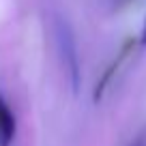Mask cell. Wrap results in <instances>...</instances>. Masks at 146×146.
<instances>
[{
  "label": "cell",
  "instance_id": "1",
  "mask_svg": "<svg viewBox=\"0 0 146 146\" xmlns=\"http://www.w3.org/2000/svg\"><path fill=\"white\" fill-rule=\"evenodd\" d=\"M54 39H56V47H58L62 67L67 71L69 84H71L73 92H78L82 86V69H80V54H78V41L73 35L71 24L64 17H56L54 19Z\"/></svg>",
  "mask_w": 146,
  "mask_h": 146
},
{
  "label": "cell",
  "instance_id": "2",
  "mask_svg": "<svg viewBox=\"0 0 146 146\" xmlns=\"http://www.w3.org/2000/svg\"><path fill=\"white\" fill-rule=\"evenodd\" d=\"M15 116L11 112L9 103L5 101V97L0 95V146H11L15 137Z\"/></svg>",
  "mask_w": 146,
  "mask_h": 146
},
{
  "label": "cell",
  "instance_id": "3",
  "mask_svg": "<svg viewBox=\"0 0 146 146\" xmlns=\"http://www.w3.org/2000/svg\"><path fill=\"white\" fill-rule=\"evenodd\" d=\"M142 45H146V22H144V28H142Z\"/></svg>",
  "mask_w": 146,
  "mask_h": 146
}]
</instances>
